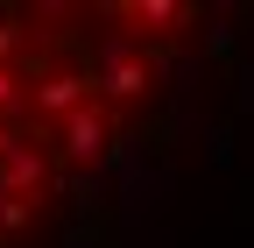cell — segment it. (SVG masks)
I'll list each match as a JSON object with an SVG mask.
<instances>
[{
    "label": "cell",
    "mask_w": 254,
    "mask_h": 248,
    "mask_svg": "<svg viewBox=\"0 0 254 248\" xmlns=\"http://www.w3.org/2000/svg\"><path fill=\"white\" fill-rule=\"evenodd\" d=\"M64 135H71L64 149H71L78 163H99V156H106V135H113V121H106V114H92V107H78L71 121H64Z\"/></svg>",
    "instance_id": "6da1fadb"
}]
</instances>
